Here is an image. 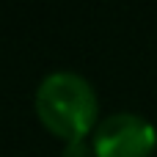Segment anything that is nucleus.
<instances>
[{
	"label": "nucleus",
	"instance_id": "obj_1",
	"mask_svg": "<svg viewBox=\"0 0 157 157\" xmlns=\"http://www.w3.org/2000/svg\"><path fill=\"white\" fill-rule=\"evenodd\" d=\"M97 110V94L77 72H50L36 88V113L41 124L63 141L86 138V132L99 124Z\"/></svg>",
	"mask_w": 157,
	"mask_h": 157
},
{
	"label": "nucleus",
	"instance_id": "obj_3",
	"mask_svg": "<svg viewBox=\"0 0 157 157\" xmlns=\"http://www.w3.org/2000/svg\"><path fill=\"white\" fill-rule=\"evenodd\" d=\"M63 157H91V149H88L86 138H77V141H66Z\"/></svg>",
	"mask_w": 157,
	"mask_h": 157
},
{
	"label": "nucleus",
	"instance_id": "obj_2",
	"mask_svg": "<svg viewBox=\"0 0 157 157\" xmlns=\"http://www.w3.org/2000/svg\"><path fill=\"white\" fill-rule=\"evenodd\" d=\"M155 141V124L130 110H116L94 127L97 157H149Z\"/></svg>",
	"mask_w": 157,
	"mask_h": 157
}]
</instances>
